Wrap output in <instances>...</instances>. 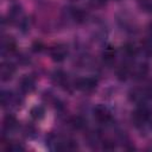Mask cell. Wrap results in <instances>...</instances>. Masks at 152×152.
<instances>
[{"instance_id": "10", "label": "cell", "mask_w": 152, "mask_h": 152, "mask_svg": "<svg viewBox=\"0 0 152 152\" xmlns=\"http://www.w3.org/2000/svg\"><path fill=\"white\" fill-rule=\"evenodd\" d=\"M114 55H115V51L109 46V48H107L106 51L103 52V58L107 59V61H109V59L112 61V59L114 58Z\"/></svg>"}, {"instance_id": "1", "label": "cell", "mask_w": 152, "mask_h": 152, "mask_svg": "<svg viewBox=\"0 0 152 152\" xmlns=\"http://www.w3.org/2000/svg\"><path fill=\"white\" fill-rule=\"evenodd\" d=\"M94 116L99 122H108L110 120V113L104 106H97L94 109Z\"/></svg>"}, {"instance_id": "4", "label": "cell", "mask_w": 152, "mask_h": 152, "mask_svg": "<svg viewBox=\"0 0 152 152\" xmlns=\"http://www.w3.org/2000/svg\"><path fill=\"white\" fill-rule=\"evenodd\" d=\"M14 74V66L10 63H4L1 65L0 69V75H1V80L2 81H8L10 78H12Z\"/></svg>"}, {"instance_id": "2", "label": "cell", "mask_w": 152, "mask_h": 152, "mask_svg": "<svg viewBox=\"0 0 152 152\" xmlns=\"http://www.w3.org/2000/svg\"><path fill=\"white\" fill-rule=\"evenodd\" d=\"M76 87L82 91H91L96 88V81L94 78H81L77 81Z\"/></svg>"}, {"instance_id": "8", "label": "cell", "mask_w": 152, "mask_h": 152, "mask_svg": "<svg viewBox=\"0 0 152 152\" xmlns=\"http://www.w3.org/2000/svg\"><path fill=\"white\" fill-rule=\"evenodd\" d=\"M4 126H5L6 129H12L13 127H15V126H17V120H15V118L12 116V115H7V116L5 118V120H4Z\"/></svg>"}, {"instance_id": "7", "label": "cell", "mask_w": 152, "mask_h": 152, "mask_svg": "<svg viewBox=\"0 0 152 152\" xmlns=\"http://www.w3.org/2000/svg\"><path fill=\"white\" fill-rule=\"evenodd\" d=\"M148 119V113L145 109H139L134 113V120L137 124H144Z\"/></svg>"}, {"instance_id": "6", "label": "cell", "mask_w": 152, "mask_h": 152, "mask_svg": "<svg viewBox=\"0 0 152 152\" xmlns=\"http://www.w3.org/2000/svg\"><path fill=\"white\" fill-rule=\"evenodd\" d=\"M30 114H31L32 119H34V120H40V119H43L44 115H45V109H44L42 106H34L33 108H31Z\"/></svg>"}, {"instance_id": "9", "label": "cell", "mask_w": 152, "mask_h": 152, "mask_svg": "<svg viewBox=\"0 0 152 152\" xmlns=\"http://www.w3.org/2000/svg\"><path fill=\"white\" fill-rule=\"evenodd\" d=\"M71 125H72L76 129L83 128V127H84V120H83L82 118H80V116H76V118H74V119H72Z\"/></svg>"}, {"instance_id": "3", "label": "cell", "mask_w": 152, "mask_h": 152, "mask_svg": "<svg viewBox=\"0 0 152 152\" xmlns=\"http://www.w3.org/2000/svg\"><path fill=\"white\" fill-rule=\"evenodd\" d=\"M66 53H68V51H66L65 46H63V45H56V46L51 48V50H50V55H51L52 59L57 61V62L63 61L66 57Z\"/></svg>"}, {"instance_id": "11", "label": "cell", "mask_w": 152, "mask_h": 152, "mask_svg": "<svg viewBox=\"0 0 152 152\" xmlns=\"http://www.w3.org/2000/svg\"><path fill=\"white\" fill-rule=\"evenodd\" d=\"M146 95H147V97L152 99V88H148V89L146 90Z\"/></svg>"}, {"instance_id": "5", "label": "cell", "mask_w": 152, "mask_h": 152, "mask_svg": "<svg viewBox=\"0 0 152 152\" xmlns=\"http://www.w3.org/2000/svg\"><path fill=\"white\" fill-rule=\"evenodd\" d=\"M34 80L31 76H26L20 81V88L24 93H31L34 89Z\"/></svg>"}]
</instances>
